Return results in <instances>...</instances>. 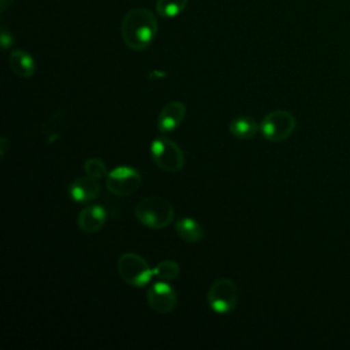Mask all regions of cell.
<instances>
[{"label": "cell", "mask_w": 350, "mask_h": 350, "mask_svg": "<svg viewBox=\"0 0 350 350\" xmlns=\"http://www.w3.org/2000/svg\"><path fill=\"white\" fill-rule=\"evenodd\" d=\"M10 3H11V0H0V4H1V5H0V10L4 11V10L10 5Z\"/></svg>", "instance_id": "d6986e66"}, {"label": "cell", "mask_w": 350, "mask_h": 350, "mask_svg": "<svg viewBox=\"0 0 350 350\" xmlns=\"http://www.w3.org/2000/svg\"><path fill=\"white\" fill-rule=\"evenodd\" d=\"M107 211L101 205H88L79 211L77 224L85 234L98 232L107 221Z\"/></svg>", "instance_id": "8fae6325"}, {"label": "cell", "mask_w": 350, "mask_h": 350, "mask_svg": "<svg viewBox=\"0 0 350 350\" xmlns=\"http://www.w3.org/2000/svg\"><path fill=\"white\" fill-rule=\"evenodd\" d=\"M120 33L127 48L133 51H142L154 40L157 33V21L149 10L137 7L123 16Z\"/></svg>", "instance_id": "6da1fadb"}, {"label": "cell", "mask_w": 350, "mask_h": 350, "mask_svg": "<svg viewBox=\"0 0 350 350\" xmlns=\"http://www.w3.org/2000/svg\"><path fill=\"white\" fill-rule=\"evenodd\" d=\"M150 156L153 163L165 172H178L185 167L182 149L168 137H159L152 141Z\"/></svg>", "instance_id": "277c9868"}, {"label": "cell", "mask_w": 350, "mask_h": 350, "mask_svg": "<svg viewBox=\"0 0 350 350\" xmlns=\"http://www.w3.org/2000/svg\"><path fill=\"white\" fill-rule=\"evenodd\" d=\"M228 130L231 135L238 139H250L257 134V131H260V124L256 122L254 118L237 116L230 122Z\"/></svg>", "instance_id": "5bb4252c"}, {"label": "cell", "mask_w": 350, "mask_h": 350, "mask_svg": "<svg viewBox=\"0 0 350 350\" xmlns=\"http://www.w3.org/2000/svg\"><path fill=\"white\" fill-rule=\"evenodd\" d=\"M83 171H85L86 175H89L92 178H96V179H100V178H104V176L108 175V170H107L105 163L98 157L88 159L83 164Z\"/></svg>", "instance_id": "e0dca14e"}, {"label": "cell", "mask_w": 350, "mask_h": 350, "mask_svg": "<svg viewBox=\"0 0 350 350\" xmlns=\"http://www.w3.org/2000/svg\"><path fill=\"white\" fill-rule=\"evenodd\" d=\"M118 273L124 283L133 287H144L154 278L149 262L134 252H126L119 256Z\"/></svg>", "instance_id": "3957f363"}, {"label": "cell", "mask_w": 350, "mask_h": 350, "mask_svg": "<svg viewBox=\"0 0 350 350\" xmlns=\"http://www.w3.org/2000/svg\"><path fill=\"white\" fill-rule=\"evenodd\" d=\"M239 299L238 286L228 278L216 279L208 288L206 302L209 308L219 313L227 314L235 309Z\"/></svg>", "instance_id": "5b68a950"}, {"label": "cell", "mask_w": 350, "mask_h": 350, "mask_svg": "<svg viewBox=\"0 0 350 350\" xmlns=\"http://www.w3.org/2000/svg\"><path fill=\"white\" fill-rule=\"evenodd\" d=\"M0 41H1V48H3V49H7V48H10V46L12 45V42H14V38H12L11 33H8V31H7L4 27L1 29Z\"/></svg>", "instance_id": "ac0fdd59"}, {"label": "cell", "mask_w": 350, "mask_h": 350, "mask_svg": "<svg viewBox=\"0 0 350 350\" xmlns=\"http://www.w3.org/2000/svg\"><path fill=\"white\" fill-rule=\"evenodd\" d=\"M146 299L152 310L165 314L174 310L176 305V290L165 280L154 282L146 293Z\"/></svg>", "instance_id": "ba28073f"}, {"label": "cell", "mask_w": 350, "mask_h": 350, "mask_svg": "<svg viewBox=\"0 0 350 350\" xmlns=\"http://www.w3.org/2000/svg\"><path fill=\"white\" fill-rule=\"evenodd\" d=\"M295 126V116L290 111L273 109L262 118L260 133L269 142H282L294 133Z\"/></svg>", "instance_id": "8992f818"}, {"label": "cell", "mask_w": 350, "mask_h": 350, "mask_svg": "<svg viewBox=\"0 0 350 350\" xmlns=\"http://www.w3.org/2000/svg\"><path fill=\"white\" fill-rule=\"evenodd\" d=\"M179 273H180V267L174 260H163L153 267V276L157 278L159 280L170 282L176 279Z\"/></svg>", "instance_id": "9a60e30c"}, {"label": "cell", "mask_w": 350, "mask_h": 350, "mask_svg": "<svg viewBox=\"0 0 350 350\" xmlns=\"http://www.w3.org/2000/svg\"><path fill=\"white\" fill-rule=\"evenodd\" d=\"M175 232L179 235V238L190 243H197L204 238V230L201 224L190 216L179 217L175 221Z\"/></svg>", "instance_id": "4fadbf2b"}, {"label": "cell", "mask_w": 350, "mask_h": 350, "mask_svg": "<svg viewBox=\"0 0 350 350\" xmlns=\"http://www.w3.org/2000/svg\"><path fill=\"white\" fill-rule=\"evenodd\" d=\"M186 105L182 101L174 100L167 103L159 112L156 126L161 134L174 131L186 118Z\"/></svg>", "instance_id": "9c48e42d"}, {"label": "cell", "mask_w": 350, "mask_h": 350, "mask_svg": "<svg viewBox=\"0 0 350 350\" xmlns=\"http://www.w3.org/2000/svg\"><path fill=\"white\" fill-rule=\"evenodd\" d=\"M8 64L12 72L21 78H31L36 72L34 57L23 49L12 51L8 56Z\"/></svg>", "instance_id": "7c38bea8"}, {"label": "cell", "mask_w": 350, "mask_h": 350, "mask_svg": "<svg viewBox=\"0 0 350 350\" xmlns=\"http://www.w3.org/2000/svg\"><path fill=\"white\" fill-rule=\"evenodd\" d=\"M189 0H157L156 12L163 18L178 16L187 5Z\"/></svg>", "instance_id": "2e32d148"}, {"label": "cell", "mask_w": 350, "mask_h": 350, "mask_svg": "<svg viewBox=\"0 0 350 350\" xmlns=\"http://www.w3.org/2000/svg\"><path fill=\"white\" fill-rule=\"evenodd\" d=\"M68 194L72 201L88 204L94 201L100 194V185L96 178L82 175L75 178L68 186Z\"/></svg>", "instance_id": "30bf717a"}, {"label": "cell", "mask_w": 350, "mask_h": 350, "mask_svg": "<svg viewBox=\"0 0 350 350\" xmlns=\"http://www.w3.org/2000/svg\"><path fill=\"white\" fill-rule=\"evenodd\" d=\"M134 215L145 227L161 230L174 221L175 209L167 198L160 196H148L135 205Z\"/></svg>", "instance_id": "7a4b0ae2"}, {"label": "cell", "mask_w": 350, "mask_h": 350, "mask_svg": "<svg viewBox=\"0 0 350 350\" xmlns=\"http://www.w3.org/2000/svg\"><path fill=\"white\" fill-rule=\"evenodd\" d=\"M142 183L141 174L129 165H119L105 176L107 189L115 196H130L135 193Z\"/></svg>", "instance_id": "52a82bcc"}]
</instances>
